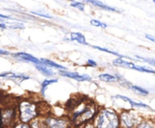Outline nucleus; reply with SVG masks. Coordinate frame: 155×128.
Instances as JSON below:
<instances>
[{
    "label": "nucleus",
    "instance_id": "obj_1",
    "mask_svg": "<svg viewBox=\"0 0 155 128\" xmlns=\"http://www.w3.org/2000/svg\"><path fill=\"white\" fill-rule=\"evenodd\" d=\"M66 106L69 112L68 118L75 128L92 122L100 110L95 102L84 95L69 99Z\"/></svg>",
    "mask_w": 155,
    "mask_h": 128
},
{
    "label": "nucleus",
    "instance_id": "obj_2",
    "mask_svg": "<svg viewBox=\"0 0 155 128\" xmlns=\"http://www.w3.org/2000/svg\"><path fill=\"white\" fill-rule=\"evenodd\" d=\"M94 128H120V115L112 109H101L92 121Z\"/></svg>",
    "mask_w": 155,
    "mask_h": 128
},
{
    "label": "nucleus",
    "instance_id": "obj_3",
    "mask_svg": "<svg viewBox=\"0 0 155 128\" xmlns=\"http://www.w3.org/2000/svg\"><path fill=\"white\" fill-rule=\"evenodd\" d=\"M18 111L19 121L25 123H29L30 122L32 123L39 116L38 104L28 100L18 102Z\"/></svg>",
    "mask_w": 155,
    "mask_h": 128
},
{
    "label": "nucleus",
    "instance_id": "obj_4",
    "mask_svg": "<svg viewBox=\"0 0 155 128\" xmlns=\"http://www.w3.org/2000/svg\"><path fill=\"white\" fill-rule=\"evenodd\" d=\"M120 122L121 128H136L140 123V117L133 111H123L120 114Z\"/></svg>",
    "mask_w": 155,
    "mask_h": 128
},
{
    "label": "nucleus",
    "instance_id": "obj_5",
    "mask_svg": "<svg viewBox=\"0 0 155 128\" xmlns=\"http://www.w3.org/2000/svg\"><path fill=\"white\" fill-rule=\"evenodd\" d=\"M42 122L47 128H74L68 117H55L48 115L42 118Z\"/></svg>",
    "mask_w": 155,
    "mask_h": 128
},
{
    "label": "nucleus",
    "instance_id": "obj_6",
    "mask_svg": "<svg viewBox=\"0 0 155 128\" xmlns=\"http://www.w3.org/2000/svg\"><path fill=\"white\" fill-rule=\"evenodd\" d=\"M18 113V107L14 105L5 106L3 109H1V118L4 127H12L15 125Z\"/></svg>",
    "mask_w": 155,
    "mask_h": 128
},
{
    "label": "nucleus",
    "instance_id": "obj_7",
    "mask_svg": "<svg viewBox=\"0 0 155 128\" xmlns=\"http://www.w3.org/2000/svg\"><path fill=\"white\" fill-rule=\"evenodd\" d=\"M113 65L117 66V67H121V68H127V69H130V70H135L140 72H148V73H154L155 74V71L149 69L147 67L144 66H139L136 65V64L130 62V61H127L125 59H122L121 58H118L116 59H114L112 61Z\"/></svg>",
    "mask_w": 155,
    "mask_h": 128
},
{
    "label": "nucleus",
    "instance_id": "obj_8",
    "mask_svg": "<svg viewBox=\"0 0 155 128\" xmlns=\"http://www.w3.org/2000/svg\"><path fill=\"white\" fill-rule=\"evenodd\" d=\"M59 74L64 77H68L70 79H74L78 82H86L91 81V77L87 74H80L78 72H71L68 71H59Z\"/></svg>",
    "mask_w": 155,
    "mask_h": 128
},
{
    "label": "nucleus",
    "instance_id": "obj_9",
    "mask_svg": "<svg viewBox=\"0 0 155 128\" xmlns=\"http://www.w3.org/2000/svg\"><path fill=\"white\" fill-rule=\"evenodd\" d=\"M12 57L19 59V60H23V61H27V62H32V63H35L36 65H40L41 61L40 59H37L36 57L28 54V53H26V52H17V53H14L12 54Z\"/></svg>",
    "mask_w": 155,
    "mask_h": 128
},
{
    "label": "nucleus",
    "instance_id": "obj_10",
    "mask_svg": "<svg viewBox=\"0 0 155 128\" xmlns=\"http://www.w3.org/2000/svg\"><path fill=\"white\" fill-rule=\"evenodd\" d=\"M0 78H6L9 80H13L17 83H22L26 80H29L30 77L25 74H18V73H14V72H3L0 73Z\"/></svg>",
    "mask_w": 155,
    "mask_h": 128
},
{
    "label": "nucleus",
    "instance_id": "obj_11",
    "mask_svg": "<svg viewBox=\"0 0 155 128\" xmlns=\"http://www.w3.org/2000/svg\"><path fill=\"white\" fill-rule=\"evenodd\" d=\"M114 98H116V99H120V100H123L124 102H128L131 106H133V107H139V108H150V106L149 105H147V104H145V103H138V102H135V101H132V100H130V98H128V97H125V96H123V95H116Z\"/></svg>",
    "mask_w": 155,
    "mask_h": 128
},
{
    "label": "nucleus",
    "instance_id": "obj_12",
    "mask_svg": "<svg viewBox=\"0 0 155 128\" xmlns=\"http://www.w3.org/2000/svg\"><path fill=\"white\" fill-rule=\"evenodd\" d=\"M99 79L106 83H116V82H119V80L121 79V77L118 75L116 76L113 74H109V73H101L99 75Z\"/></svg>",
    "mask_w": 155,
    "mask_h": 128
},
{
    "label": "nucleus",
    "instance_id": "obj_13",
    "mask_svg": "<svg viewBox=\"0 0 155 128\" xmlns=\"http://www.w3.org/2000/svg\"><path fill=\"white\" fill-rule=\"evenodd\" d=\"M87 2H89V3H91V4H92V5L96 6V7H98V8H101V9L107 10V11H112V12H120V11H119L118 9H116V8H111V7H110V6L106 5V4L102 3L101 1H95V0H88Z\"/></svg>",
    "mask_w": 155,
    "mask_h": 128
},
{
    "label": "nucleus",
    "instance_id": "obj_14",
    "mask_svg": "<svg viewBox=\"0 0 155 128\" xmlns=\"http://www.w3.org/2000/svg\"><path fill=\"white\" fill-rule=\"evenodd\" d=\"M40 61L43 65H46L48 67H52V68H55V69H58L59 71H67V68L62 66V65H59V64L50 60V59H40Z\"/></svg>",
    "mask_w": 155,
    "mask_h": 128
},
{
    "label": "nucleus",
    "instance_id": "obj_15",
    "mask_svg": "<svg viewBox=\"0 0 155 128\" xmlns=\"http://www.w3.org/2000/svg\"><path fill=\"white\" fill-rule=\"evenodd\" d=\"M36 69L41 74H43V75H45L47 77H51V76L55 75V72L50 68H48L46 65H43V64H40V65H36Z\"/></svg>",
    "mask_w": 155,
    "mask_h": 128
},
{
    "label": "nucleus",
    "instance_id": "obj_16",
    "mask_svg": "<svg viewBox=\"0 0 155 128\" xmlns=\"http://www.w3.org/2000/svg\"><path fill=\"white\" fill-rule=\"evenodd\" d=\"M70 39L71 40H75V41H77L78 43H80L81 45H88V43L86 41V38L81 33H78V32L71 33Z\"/></svg>",
    "mask_w": 155,
    "mask_h": 128
},
{
    "label": "nucleus",
    "instance_id": "obj_17",
    "mask_svg": "<svg viewBox=\"0 0 155 128\" xmlns=\"http://www.w3.org/2000/svg\"><path fill=\"white\" fill-rule=\"evenodd\" d=\"M58 83V79H48V80L43 81L42 83H41V89H40L41 94L42 95H45V92H46L47 88L50 84H53V83Z\"/></svg>",
    "mask_w": 155,
    "mask_h": 128
},
{
    "label": "nucleus",
    "instance_id": "obj_18",
    "mask_svg": "<svg viewBox=\"0 0 155 128\" xmlns=\"http://www.w3.org/2000/svg\"><path fill=\"white\" fill-rule=\"evenodd\" d=\"M130 88L132 91H134L135 93H139L140 95H147V94H149V91H147V90H145V89H143L141 87H139V86H136V85H130Z\"/></svg>",
    "mask_w": 155,
    "mask_h": 128
},
{
    "label": "nucleus",
    "instance_id": "obj_19",
    "mask_svg": "<svg viewBox=\"0 0 155 128\" xmlns=\"http://www.w3.org/2000/svg\"><path fill=\"white\" fill-rule=\"evenodd\" d=\"M93 48L96 49H99V50H101V51H104V52H107V53H109V54H112V55L118 56V57H120V58H128V57H126V56H124V55H121V54H120V53H118V52H115V51H111V50L107 49H105V48H101V47H98V46H93Z\"/></svg>",
    "mask_w": 155,
    "mask_h": 128
},
{
    "label": "nucleus",
    "instance_id": "obj_20",
    "mask_svg": "<svg viewBox=\"0 0 155 128\" xmlns=\"http://www.w3.org/2000/svg\"><path fill=\"white\" fill-rule=\"evenodd\" d=\"M31 128H47L42 122V119H36L31 123Z\"/></svg>",
    "mask_w": 155,
    "mask_h": 128
},
{
    "label": "nucleus",
    "instance_id": "obj_21",
    "mask_svg": "<svg viewBox=\"0 0 155 128\" xmlns=\"http://www.w3.org/2000/svg\"><path fill=\"white\" fill-rule=\"evenodd\" d=\"M8 28L9 29H23L25 28V26L22 23H18V22H13V23H8Z\"/></svg>",
    "mask_w": 155,
    "mask_h": 128
},
{
    "label": "nucleus",
    "instance_id": "obj_22",
    "mask_svg": "<svg viewBox=\"0 0 155 128\" xmlns=\"http://www.w3.org/2000/svg\"><path fill=\"white\" fill-rule=\"evenodd\" d=\"M70 6L74 8H78L79 10L84 11V8H85V4L81 3V2H78V1H74L70 3Z\"/></svg>",
    "mask_w": 155,
    "mask_h": 128
},
{
    "label": "nucleus",
    "instance_id": "obj_23",
    "mask_svg": "<svg viewBox=\"0 0 155 128\" xmlns=\"http://www.w3.org/2000/svg\"><path fill=\"white\" fill-rule=\"evenodd\" d=\"M136 128H154V126L148 121H141Z\"/></svg>",
    "mask_w": 155,
    "mask_h": 128
},
{
    "label": "nucleus",
    "instance_id": "obj_24",
    "mask_svg": "<svg viewBox=\"0 0 155 128\" xmlns=\"http://www.w3.org/2000/svg\"><path fill=\"white\" fill-rule=\"evenodd\" d=\"M91 24L92 26H95V27H100V28H107V25L100 20H97V19H91Z\"/></svg>",
    "mask_w": 155,
    "mask_h": 128
},
{
    "label": "nucleus",
    "instance_id": "obj_25",
    "mask_svg": "<svg viewBox=\"0 0 155 128\" xmlns=\"http://www.w3.org/2000/svg\"><path fill=\"white\" fill-rule=\"evenodd\" d=\"M137 59H140V60H142V61H144V62H147V63H149V64H150V65H153L154 67H155V59H146V58H143V57H140V56H135Z\"/></svg>",
    "mask_w": 155,
    "mask_h": 128
},
{
    "label": "nucleus",
    "instance_id": "obj_26",
    "mask_svg": "<svg viewBox=\"0 0 155 128\" xmlns=\"http://www.w3.org/2000/svg\"><path fill=\"white\" fill-rule=\"evenodd\" d=\"M13 128H31V125L28 124V123H22V122H18V123H15Z\"/></svg>",
    "mask_w": 155,
    "mask_h": 128
},
{
    "label": "nucleus",
    "instance_id": "obj_27",
    "mask_svg": "<svg viewBox=\"0 0 155 128\" xmlns=\"http://www.w3.org/2000/svg\"><path fill=\"white\" fill-rule=\"evenodd\" d=\"M31 14H34V15H37V16H39V17H42V18H46V19H52L51 16L48 15V14H44V13H41L39 11H32Z\"/></svg>",
    "mask_w": 155,
    "mask_h": 128
},
{
    "label": "nucleus",
    "instance_id": "obj_28",
    "mask_svg": "<svg viewBox=\"0 0 155 128\" xmlns=\"http://www.w3.org/2000/svg\"><path fill=\"white\" fill-rule=\"evenodd\" d=\"M87 65L89 66V67H97V62L96 61H94L93 59H88L87 60Z\"/></svg>",
    "mask_w": 155,
    "mask_h": 128
},
{
    "label": "nucleus",
    "instance_id": "obj_29",
    "mask_svg": "<svg viewBox=\"0 0 155 128\" xmlns=\"http://www.w3.org/2000/svg\"><path fill=\"white\" fill-rule=\"evenodd\" d=\"M0 19H12V20H16V19L9 17V16H6V15H2L0 14Z\"/></svg>",
    "mask_w": 155,
    "mask_h": 128
},
{
    "label": "nucleus",
    "instance_id": "obj_30",
    "mask_svg": "<svg viewBox=\"0 0 155 128\" xmlns=\"http://www.w3.org/2000/svg\"><path fill=\"white\" fill-rule=\"evenodd\" d=\"M145 37L147 38V39H149V40H150L152 42H155V37H153V36H151L150 34H146Z\"/></svg>",
    "mask_w": 155,
    "mask_h": 128
},
{
    "label": "nucleus",
    "instance_id": "obj_31",
    "mask_svg": "<svg viewBox=\"0 0 155 128\" xmlns=\"http://www.w3.org/2000/svg\"><path fill=\"white\" fill-rule=\"evenodd\" d=\"M9 52L7 50H3V49H0V55H8Z\"/></svg>",
    "mask_w": 155,
    "mask_h": 128
},
{
    "label": "nucleus",
    "instance_id": "obj_32",
    "mask_svg": "<svg viewBox=\"0 0 155 128\" xmlns=\"http://www.w3.org/2000/svg\"><path fill=\"white\" fill-rule=\"evenodd\" d=\"M0 128H5L4 125H3L2 118H1V109H0Z\"/></svg>",
    "mask_w": 155,
    "mask_h": 128
},
{
    "label": "nucleus",
    "instance_id": "obj_33",
    "mask_svg": "<svg viewBox=\"0 0 155 128\" xmlns=\"http://www.w3.org/2000/svg\"><path fill=\"white\" fill-rule=\"evenodd\" d=\"M8 26L5 23H0V29H7Z\"/></svg>",
    "mask_w": 155,
    "mask_h": 128
},
{
    "label": "nucleus",
    "instance_id": "obj_34",
    "mask_svg": "<svg viewBox=\"0 0 155 128\" xmlns=\"http://www.w3.org/2000/svg\"><path fill=\"white\" fill-rule=\"evenodd\" d=\"M90 127H91V128H94V126H93L92 124H90Z\"/></svg>",
    "mask_w": 155,
    "mask_h": 128
}]
</instances>
